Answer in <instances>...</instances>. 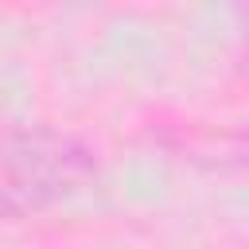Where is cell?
<instances>
[{
  "label": "cell",
  "mask_w": 249,
  "mask_h": 249,
  "mask_svg": "<svg viewBox=\"0 0 249 249\" xmlns=\"http://www.w3.org/2000/svg\"><path fill=\"white\" fill-rule=\"evenodd\" d=\"M97 152L51 124H0V222L47 214L97 183Z\"/></svg>",
  "instance_id": "obj_1"
}]
</instances>
